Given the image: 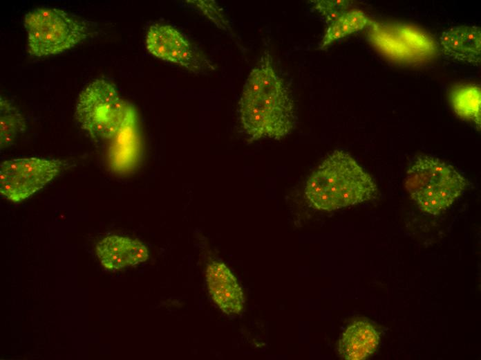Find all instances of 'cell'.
Returning <instances> with one entry per match:
<instances>
[{
  "mask_svg": "<svg viewBox=\"0 0 481 360\" xmlns=\"http://www.w3.org/2000/svg\"><path fill=\"white\" fill-rule=\"evenodd\" d=\"M239 115L242 126L252 140L263 137L279 139L294 127L292 101L267 51L245 81L239 101Z\"/></svg>",
  "mask_w": 481,
  "mask_h": 360,
  "instance_id": "obj_1",
  "label": "cell"
},
{
  "mask_svg": "<svg viewBox=\"0 0 481 360\" xmlns=\"http://www.w3.org/2000/svg\"><path fill=\"white\" fill-rule=\"evenodd\" d=\"M305 194L317 209L332 210L370 200L377 188L352 156L335 150L309 177Z\"/></svg>",
  "mask_w": 481,
  "mask_h": 360,
  "instance_id": "obj_2",
  "label": "cell"
},
{
  "mask_svg": "<svg viewBox=\"0 0 481 360\" xmlns=\"http://www.w3.org/2000/svg\"><path fill=\"white\" fill-rule=\"evenodd\" d=\"M466 179L440 159L419 156L406 172V188L422 211L438 215L464 191Z\"/></svg>",
  "mask_w": 481,
  "mask_h": 360,
  "instance_id": "obj_3",
  "label": "cell"
},
{
  "mask_svg": "<svg viewBox=\"0 0 481 360\" xmlns=\"http://www.w3.org/2000/svg\"><path fill=\"white\" fill-rule=\"evenodd\" d=\"M75 118L95 139H110L134 124L132 106L124 102L115 87L105 80H95L79 95Z\"/></svg>",
  "mask_w": 481,
  "mask_h": 360,
  "instance_id": "obj_4",
  "label": "cell"
},
{
  "mask_svg": "<svg viewBox=\"0 0 481 360\" xmlns=\"http://www.w3.org/2000/svg\"><path fill=\"white\" fill-rule=\"evenodd\" d=\"M30 54L37 57L60 53L87 37L88 28L82 20L57 8H37L24 18Z\"/></svg>",
  "mask_w": 481,
  "mask_h": 360,
  "instance_id": "obj_5",
  "label": "cell"
},
{
  "mask_svg": "<svg viewBox=\"0 0 481 360\" xmlns=\"http://www.w3.org/2000/svg\"><path fill=\"white\" fill-rule=\"evenodd\" d=\"M369 28L372 44L392 59L407 63L427 60L436 51L435 41L426 33L403 24H379Z\"/></svg>",
  "mask_w": 481,
  "mask_h": 360,
  "instance_id": "obj_6",
  "label": "cell"
},
{
  "mask_svg": "<svg viewBox=\"0 0 481 360\" xmlns=\"http://www.w3.org/2000/svg\"><path fill=\"white\" fill-rule=\"evenodd\" d=\"M61 166L59 161L38 157L5 161L0 165L1 195L11 201H21L53 180Z\"/></svg>",
  "mask_w": 481,
  "mask_h": 360,
  "instance_id": "obj_7",
  "label": "cell"
},
{
  "mask_svg": "<svg viewBox=\"0 0 481 360\" xmlns=\"http://www.w3.org/2000/svg\"><path fill=\"white\" fill-rule=\"evenodd\" d=\"M146 46L150 53L163 60L183 66L193 71L200 63L189 42L169 25L154 24L148 31Z\"/></svg>",
  "mask_w": 481,
  "mask_h": 360,
  "instance_id": "obj_8",
  "label": "cell"
},
{
  "mask_svg": "<svg viewBox=\"0 0 481 360\" xmlns=\"http://www.w3.org/2000/svg\"><path fill=\"white\" fill-rule=\"evenodd\" d=\"M206 280L213 300L223 312L232 315L242 310V289L227 266L216 262L211 263L207 267Z\"/></svg>",
  "mask_w": 481,
  "mask_h": 360,
  "instance_id": "obj_9",
  "label": "cell"
},
{
  "mask_svg": "<svg viewBox=\"0 0 481 360\" xmlns=\"http://www.w3.org/2000/svg\"><path fill=\"white\" fill-rule=\"evenodd\" d=\"M96 250L102 264L112 271L138 264L149 256L141 242L118 235L104 238L97 243Z\"/></svg>",
  "mask_w": 481,
  "mask_h": 360,
  "instance_id": "obj_10",
  "label": "cell"
},
{
  "mask_svg": "<svg viewBox=\"0 0 481 360\" xmlns=\"http://www.w3.org/2000/svg\"><path fill=\"white\" fill-rule=\"evenodd\" d=\"M440 46L445 57L478 64L480 62V28L466 25L450 28L442 33Z\"/></svg>",
  "mask_w": 481,
  "mask_h": 360,
  "instance_id": "obj_11",
  "label": "cell"
},
{
  "mask_svg": "<svg viewBox=\"0 0 481 360\" xmlns=\"http://www.w3.org/2000/svg\"><path fill=\"white\" fill-rule=\"evenodd\" d=\"M379 342V336L372 325L366 321H357L342 334L339 355L347 360L366 359L375 352Z\"/></svg>",
  "mask_w": 481,
  "mask_h": 360,
  "instance_id": "obj_12",
  "label": "cell"
},
{
  "mask_svg": "<svg viewBox=\"0 0 481 360\" xmlns=\"http://www.w3.org/2000/svg\"><path fill=\"white\" fill-rule=\"evenodd\" d=\"M374 21L368 19L366 14L360 10L346 11L329 25L321 40L319 48L325 49L337 39L365 28H368Z\"/></svg>",
  "mask_w": 481,
  "mask_h": 360,
  "instance_id": "obj_13",
  "label": "cell"
},
{
  "mask_svg": "<svg viewBox=\"0 0 481 360\" xmlns=\"http://www.w3.org/2000/svg\"><path fill=\"white\" fill-rule=\"evenodd\" d=\"M455 112L462 118L480 125V89L475 85H461L451 92Z\"/></svg>",
  "mask_w": 481,
  "mask_h": 360,
  "instance_id": "obj_14",
  "label": "cell"
},
{
  "mask_svg": "<svg viewBox=\"0 0 481 360\" xmlns=\"http://www.w3.org/2000/svg\"><path fill=\"white\" fill-rule=\"evenodd\" d=\"M26 130V120L19 109L9 101L0 98V144L1 150L14 143L16 138Z\"/></svg>",
  "mask_w": 481,
  "mask_h": 360,
  "instance_id": "obj_15",
  "label": "cell"
},
{
  "mask_svg": "<svg viewBox=\"0 0 481 360\" xmlns=\"http://www.w3.org/2000/svg\"><path fill=\"white\" fill-rule=\"evenodd\" d=\"M315 8L326 18L328 23H332L346 12L350 5L348 1H317Z\"/></svg>",
  "mask_w": 481,
  "mask_h": 360,
  "instance_id": "obj_16",
  "label": "cell"
},
{
  "mask_svg": "<svg viewBox=\"0 0 481 360\" xmlns=\"http://www.w3.org/2000/svg\"><path fill=\"white\" fill-rule=\"evenodd\" d=\"M194 4L197 5V6L208 15L212 21H214L217 26L219 27L227 30V26H228L227 22L224 20L222 13L220 12L219 8L215 1H191Z\"/></svg>",
  "mask_w": 481,
  "mask_h": 360,
  "instance_id": "obj_17",
  "label": "cell"
}]
</instances>
